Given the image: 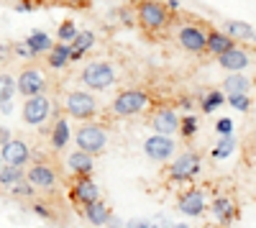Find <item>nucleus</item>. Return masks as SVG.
<instances>
[{
	"mask_svg": "<svg viewBox=\"0 0 256 228\" xmlns=\"http://www.w3.org/2000/svg\"><path fill=\"white\" fill-rule=\"evenodd\" d=\"M216 131H218L220 136H230V134H233V120H230V118H218Z\"/></svg>",
	"mask_w": 256,
	"mask_h": 228,
	"instance_id": "35",
	"label": "nucleus"
},
{
	"mask_svg": "<svg viewBox=\"0 0 256 228\" xmlns=\"http://www.w3.org/2000/svg\"><path fill=\"white\" fill-rule=\"evenodd\" d=\"M13 95H16V77L3 72V74H0V102L13 100Z\"/></svg>",
	"mask_w": 256,
	"mask_h": 228,
	"instance_id": "31",
	"label": "nucleus"
},
{
	"mask_svg": "<svg viewBox=\"0 0 256 228\" xmlns=\"http://www.w3.org/2000/svg\"><path fill=\"white\" fill-rule=\"evenodd\" d=\"M20 180H26V174H24L20 167H10V164H3V167H0V188L8 190Z\"/></svg>",
	"mask_w": 256,
	"mask_h": 228,
	"instance_id": "27",
	"label": "nucleus"
},
{
	"mask_svg": "<svg viewBox=\"0 0 256 228\" xmlns=\"http://www.w3.org/2000/svg\"><path fill=\"white\" fill-rule=\"evenodd\" d=\"M105 226H108V228H123V226H120V220H118L116 216H110V218H108V223H105Z\"/></svg>",
	"mask_w": 256,
	"mask_h": 228,
	"instance_id": "43",
	"label": "nucleus"
},
{
	"mask_svg": "<svg viewBox=\"0 0 256 228\" xmlns=\"http://www.w3.org/2000/svg\"><path fill=\"white\" fill-rule=\"evenodd\" d=\"M10 49H13V54H16V56H24V59H36V56L31 54V49L26 46V41H18V44H13Z\"/></svg>",
	"mask_w": 256,
	"mask_h": 228,
	"instance_id": "36",
	"label": "nucleus"
},
{
	"mask_svg": "<svg viewBox=\"0 0 256 228\" xmlns=\"http://www.w3.org/2000/svg\"><path fill=\"white\" fill-rule=\"evenodd\" d=\"M0 159H3V164L26 170V164L31 162V146L24 138H10L6 146H0Z\"/></svg>",
	"mask_w": 256,
	"mask_h": 228,
	"instance_id": "11",
	"label": "nucleus"
},
{
	"mask_svg": "<svg viewBox=\"0 0 256 228\" xmlns=\"http://www.w3.org/2000/svg\"><path fill=\"white\" fill-rule=\"evenodd\" d=\"M8 192H10L13 198H31L36 190L31 188V184H28L26 180H20V182H16V184H13V188H8Z\"/></svg>",
	"mask_w": 256,
	"mask_h": 228,
	"instance_id": "34",
	"label": "nucleus"
},
{
	"mask_svg": "<svg viewBox=\"0 0 256 228\" xmlns=\"http://www.w3.org/2000/svg\"><path fill=\"white\" fill-rule=\"evenodd\" d=\"M52 118V100L46 95H34L24 102V123L26 126H44Z\"/></svg>",
	"mask_w": 256,
	"mask_h": 228,
	"instance_id": "9",
	"label": "nucleus"
},
{
	"mask_svg": "<svg viewBox=\"0 0 256 228\" xmlns=\"http://www.w3.org/2000/svg\"><path fill=\"white\" fill-rule=\"evenodd\" d=\"M26 46L31 49V54L34 56H44V54H49L52 52V46H54V41H52V36L46 34V31H31L28 36H26Z\"/></svg>",
	"mask_w": 256,
	"mask_h": 228,
	"instance_id": "21",
	"label": "nucleus"
},
{
	"mask_svg": "<svg viewBox=\"0 0 256 228\" xmlns=\"http://www.w3.org/2000/svg\"><path fill=\"white\" fill-rule=\"evenodd\" d=\"M13 136H10V131L6 128V126H0V146H6V144L10 141Z\"/></svg>",
	"mask_w": 256,
	"mask_h": 228,
	"instance_id": "39",
	"label": "nucleus"
},
{
	"mask_svg": "<svg viewBox=\"0 0 256 228\" xmlns=\"http://www.w3.org/2000/svg\"><path fill=\"white\" fill-rule=\"evenodd\" d=\"M172 228H190L187 223H172Z\"/></svg>",
	"mask_w": 256,
	"mask_h": 228,
	"instance_id": "45",
	"label": "nucleus"
},
{
	"mask_svg": "<svg viewBox=\"0 0 256 228\" xmlns=\"http://www.w3.org/2000/svg\"><path fill=\"white\" fill-rule=\"evenodd\" d=\"M223 95H251V77H246L244 72H236V74H228L226 82H223Z\"/></svg>",
	"mask_w": 256,
	"mask_h": 228,
	"instance_id": "23",
	"label": "nucleus"
},
{
	"mask_svg": "<svg viewBox=\"0 0 256 228\" xmlns=\"http://www.w3.org/2000/svg\"><path fill=\"white\" fill-rule=\"evenodd\" d=\"M210 210H212V216H216V223H218L220 228L230 226L233 220L238 218L236 200H233L230 195H218V198H212V202H210Z\"/></svg>",
	"mask_w": 256,
	"mask_h": 228,
	"instance_id": "16",
	"label": "nucleus"
},
{
	"mask_svg": "<svg viewBox=\"0 0 256 228\" xmlns=\"http://www.w3.org/2000/svg\"><path fill=\"white\" fill-rule=\"evenodd\" d=\"M233 149H236V136H220L218 144H216V149H212V159H226L233 154Z\"/></svg>",
	"mask_w": 256,
	"mask_h": 228,
	"instance_id": "29",
	"label": "nucleus"
},
{
	"mask_svg": "<svg viewBox=\"0 0 256 228\" xmlns=\"http://www.w3.org/2000/svg\"><path fill=\"white\" fill-rule=\"evenodd\" d=\"M198 128H200V120H198V116H192V113H187L184 118H180V134H182V138H192L198 134Z\"/></svg>",
	"mask_w": 256,
	"mask_h": 228,
	"instance_id": "30",
	"label": "nucleus"
},
{
	"mask_svg": "<svg viewBox=\"0 0 256 228\" xmlns=\"http://www.w3.org/2000/svg\"><path fill=\"white\" fill-rule=\"evenodd\" d=\"M74 144L80 152L95 156V154L105 152V146H108V131L102 126H98V123H80V128L74 134Z\"/></svg>",
	"mask_w": 256,
	"mask_h": 228,
	"instance_id": "5",
	"label": "nucleus"
},
{
	"mask_svg": "<svg viewBox=\"0 0 256 228\" xmlns=\"http://www.w3.org/2000/svg\"><path fill=\"white\" fill-rule=\"evenodd\" d=\"M46 64L52 70H62V67H67L70 64V44H56L52 46V52L46 54Z\"/></svg>",
	"mask_w": 256,
	"mask_h": 228,
	"instance_id": "26",
	"label": "nucleus"
},
{
	"mask_svg": "<svg viewBox=\"0 0 256 228\" xmlns=\"http://www.w3.org/2000/svg\"><path fill=\"white\" fill-rule=\"evenodd\" d=\"M34 213L41 216V218H46V220H54V213L46 208V202H34Z\"/></svg>",
	"mask_w": 256,
	"mask_h": 228,
	"instance_id": "37",
	"label": "nucleus"
},
{
	"mask_svg": "<svg viewBox=\"0 0 256 228\" xmlns=\"http://www.w3.org/2000/svg\"><path fill=\"white\" fill-rule=\"evenodd\" d=\"M218 64L230 72V74H236V72H246L251 64H254V52L251 49H244V46H233L228 49L226 54L218 56Z\"/></svg>",
	"mask_w": 256,
	"mask_h": 228,
	"instance_id": "12",
	"label": "nucleus"
},
{
	"mask_svg": "<svg viewBox=\"0 0 256 228\" xmlns=\"http://www.w3.org/2000/svg\"><path fill=\"white\" fill-rule=\"evenodd\" d=\"M164 6H166V8H172V10H177V8H180V0H166Z\"/></svg>",
	"mask_w": 256,
	"mask_h": 228,
	"instance_id": "44",
	"label": "nucleus"
},
{
	"mask_svg": "<svg viewBox=\"0 0 256 228\" xmlns=\"http://www.w3.org/2000/svg\"><path fill=\"white\" fill-rule=\"evenodd\" d=\"M180 108L190 113V110H192V100H190V98H182V100H180Z\"/></svg>",
	"mask_w": 256,
	"mask_h": 228,
	"instance_id": "42",
	"label": "nucleus"
},
{
	"mask_svg": "<svg viewBox=\"0 0 256 228\" xmlns=\"http://www.w3.org/2000/svg\"><path fill=\"white\" fill-rule=\"evenodd\" d=\"M202 170V159L198 152H182L169 164V182H192Z\"/></svg>",
	"mask_w": 256,
	"mask_h": 228,
	"instance_id": "7",
	"label": "nucleus"
},
{
	"mask_svg": "<svg viewBox=\"0 0 256 228\" xmlns=\"http://www.w3.org/2000/svg\"><path fill=\"white\" fill-rule=\"evenodd\" d=\"M0 62H3V59H0Z\"/></svg>",
	"mask_w": 256,
	"mask_h": 228,
	"instance_id": "48",
	"label": "nucleus"
},
{
	"mask_svg": "<svg viewBox=\"0 0 256 228\" xmlns=\"http://www.w3.org/2000/svg\"><path fill=\"white\" fill-rule=\"evenodd\" d=\"M70 138H72L70 120H67V118H56V120H54V128H52V149H54V152L67 149Z\"/></svg>",
	"mask_w": 256,
	"mask_h": 228,
	"instance_id": "25",
	"label": "nucleus"
},
{
	"mask_svg": "<svg viewBox=\"0 0 256 228\" xmlns=\"http://www.w3.org/2000/svg\"><path fill=\"white\" fill-rule=\"evenodd\" d=\"M67 167H70L77 177H90L92 170H95V156L77 149V152H72V154L67 156Z\"/></svg>",
	"mask_w": 256,
	"mask_h": 228,
	"instance_id": "18",
	"label": "nucleus"
},
{
	"mask_svg": "<svg viewBox=\"0 0 256 228\" xmlns=\"http://www.w3.org/2000/svg\"><path fill=\"white\" fill-rule=\"evenodd\" d=\"M226 102L233 108V110H238V113H248L251 110V95H244V92H238V95H226Z\"/></svg>",
	"mask_w": 256,
	"mask_h": 228,
	"instance_id": "32",
	"label": "nucleus"
},
{
	"mask_svg": "<svg viewBox=\"0 0 256 228\" xmlns=\"http://www.w3.org/2000/svg\"><path fill=\"white\" fill-rule=\"evenodd\" d=\"M64 108H67V116L80 120V123H90V118L98 116L100 106H98V98L90 90H72L64 100Z\"/></svg>",
	"mask_w": 256,
	"mask_h": 228,
	"instance_id": "3",
	"label": "nucleus"
},
{
	"mask_svg": "<svg viewBox=\"0 0 256 228\" xmlns=\"http://www.w3.org/2000/svg\"><path fill=\"white\" fill-rule=\"evenodd\" d=\"M0 167H3V159H0Z\"/></svg>",
	"mask_w": 256,
	"mask_h": 228,
	"instance_id": "46",
	"label": "nucleus"
},
{
	"mask_svg": "<svg viewBox=\"0 0 256 228\" xmlns=\"http://www.w3.org/2000/svg\"><path fill=\"white\" fill-rule=\"evenodd\" d=\"M24 174H26V182L38 192H54L59 184V174L54 170V164L44 162V156L34 164H28V170H24Z\"/></svg>",
	"mask_w": 256,
	"mask_h": 228,
	"instance_id": "6",
	"label": "nucleus"
},
{
	"mask_svg": "<svg viewBox=\"0 0 256 228\" xmlns=\"http://www.w3.org/2000/svg\"><path fill=\"white\" fill-rule=\"evenodd\" d=\"M80 80H82V85L88 88V90L105 92V90H110L116 82H118V72H116V67L110 64V62L98 59V62H90V64L82 67Z\"/></svg>",
	"mask_w": 256,
	"mask_h": 228,
	"instance_id": "2",
	"label": "nucleus"
},
{
	"mask_svg": "<svg viewBox=\"0 0 256 228\" xmlns=\"http://www.w3.org/2000/svg\"><path fill=\"white\" fill-rule=\"evenodd\" d=\"M16 92H20L24 98H34V95H44L46 92V74L36 70V67H26L20 70L18 80H16Z\"/></svg>",
	"mask_w": 256,
	"mask_h": 228,
	"instance_id": "8",
	"label": "nucleus"
},
{
	"mask_svg": "<svg viewBox=\"0 0 256 228\" xmlns=\"http://www.w3.org/2000/svg\"><path fill=\"white\" fill-rule=\"evenodd\" d=\"M120 20H123L126 26H131V24H134V13H131V10H123V13H120Z\"/></svg>",
	"mask_w": 256,
	"mask_h": 228,
	"instance_id": "40",
	"label": "nucleus"
},
{
	"mask_svg": "<svg viewBox=\"0 0 256 228\" xmlns=\"http://www.w3.org/2000/svg\"><path fill=\"white\" fill-rule=\"evenodd\" d=\"M82 216L84 218H88L92 226H105V223H108V218L113 216L110 213V208H108V205H105L102 200H95V202H90V205H84V208H82Z\"/></svg>",
	"mask_w": 256,
	"mask_h": 228,
	"instance_id": "24",
	"label": "nucleus"
},
{
	"mask_svg": "<svg viewBox=\"0 0 256 228\" xmlns=\"http://www.w3.org/2000/svg\"><path fill=\"white\" fill-rule=\"evenodd\" d=\"M134 16H136V24L148 34H156V31L166 28L169 20H172V13H169V8L162 0H138Z\"/></svg>",
	"mask_w": 256,
	"mask_h": 228,
	"instance_id": "1",
	"label": "nucleus"
},
{
	"mask_svg": "<svg viewBox=\"0 0 256 228\" xmlns=\"http://www.w3.org/2000/svg\"><path fill=\"white\" fill-rule=\"evenodd\" d=\"M223 102H226V95H223L220 90H210V92H205V95L200 98V108H202L205 113H216Z\"/></svg>",
	"mask_w": 256,
	"mask_h": 228,
	"instance_id": "28",
	"label": "nucleus"
},
{
	"mask_svg": "<svg viewBox=\"0 0 256 228\" xmlns=\"http://www.w3.org/2000/svg\"><path fill=\"white\" fill-rule=\"evenodd\" d=\"M134 3H138V0H134Z\"/></svg>",
	"mask_w": 256,
	"mask_h": 228,
	"instance_id": "47",
	"label": "nucleus"
},
{
	"mask_svg": "<svg viewBox=\"0 0 256 228\" xmlns=\"http://www.w3.org/2000/svg\"><path fill=\"white\" fill-rule=\"evenodd\" d=\"M205 208H208V195L200 188L184 190L180 195V200H177V210L184 213V216H190V218H200L205 213Z\"/></svg>",
	"mask_w": 256,
	"mask_h": 228,
	"instance_id": "13",
	"label": "nucleus"
},
{
	"mask_svg": "<svg viewBox=\"0 0 256 228\" xmlns=\"http://www.w3.org/2000/svg\"><path fill=\"white\" fill-rule=\"evenodd\" d=\"M233 46H236V41H233L230 36H226L223 31H208V38H205V52L208 54L220 56V54H226Z\"/></svg>",
	"mask_w": 256,
	"mask_h": 228,
	"instance_id": "19",
	"label": "nucleus"
},
{
	"mask_svg": "<svg viewBox=\"0 0 256 228\" xmlns=\"http://www.w3.org/2000/svg\"><path fill=\"white\" fill-rule=\"evenodd\" d=\"M123 228H152V220H146V218H131Z\"/></svg>",
	"mask_w": 256,
	"mask_h": 228,
	"instance_id": "38",
	"label": "nucleus"
},
{
	"mask_svg": "<svg viewBox=\"0 0 256 228\" xmlns=\"http://www.w3.org/2000/svg\"><path fill=\"white\" fill-rule=\"evenodd\" d=\"M205 38H208V31L195 26V24H184L180 31H177V41L184 52H192V54H200L205 52Z\"/></svg>",
	"mask_w": 256,
	"mask_h": 228,
	"instance_id": "15",
	"label": "nucleus"
},
{
	"mask_svg": "<svg viewBox=\"0 0 256 228\" xmlns=\"http://www.w3.org/2000/svg\"><path fill=\"white\" fill-rule=\"evenodd\" d=\"M148 92L146 90H136V88H131V90H123V92H118L116 98H113V102H110V110L118 116V118H131V116H138V113H144L146 108H148Z\"/></svg>",
	"mask_w": 256,
	"mask_h": 228,
	"instance_id": "4",
	"label": "nucleus"
},
{
	"mask_svg": "<svg viewBox=\"0 0 256 228\" xmlns=\"http://www.w3.org/2000/svg\"><path fill=\"white\" fill-rule=\"evenodd\" d=\"M77 24L74 20H62L59 24V31H56V36H59V44H72V38L77 36Z\"/></svg>",
	"mask_w": 256,
	"mask_h": 228,
	"instance_id": "33",
	"label": "nucleus"
},
{
	"mask_svg": "<svg viewBox=\"0 0 256 228\" xmlns=\"http://www.w3.org/2000/svg\"><path fill=\"white\" fill-rule=\"evenodd\" d=\"M0 113H13V100H6V102H0Z\"/></svg>",
	"mask_w": 256,
	"mask_h": 228,
	"instance_id": "41",
	"label": "nucleus"
},
{
	"mask_svg": "<svg viewBox=\"0 0 256 228\" xmlns=\"http://www.w3.org/2000/svg\"><path fill=\"white\" fill-rule=\"evenodd\" d=\"M177 152V141L172 136H162V134H154L144 141V154L152 159V162H166L172 159Z\"/></svg>",
	"mask_w": 256,
	"mask_h": 228,
	"instance_id": "10",
	"label": "nucleus"
},
{
	"mask_svg": "<svg viewBox=\"0 0 256 228\" xmlns=\"http://www.w3.org/2000/svg\"><path fill=\"white\" fill-rule=\"evenodd\" d=\"M226 36H230L233 41H246V44H254V26L246 24V20H226Z\"/></svg>",
	"mask_w": 256,
	"mask_h": 228,
	"instance_id": "22",
	"label": "nucleus"
},
{
	"mask_svg": "<svg viewBox=\"0 0 256 228\" xmlns=\"http://www.w3.org/2000/svg\"><path fill=\"white\" fill-rule=\"evenodd\" d=\"M92 46H95V34L92 31H77V36L70 44V62H80Z\"/></svg>",
	"mask_w": 256,
	"mask_h": 228,
	"instance_id": "20",
	"label": "nucleus"
},
{
	"mask_svg": "<svg viewBox=\"0 0 256 228\" xmlns=\"http://www.w3.org/2000/svg\"><path fill=\"white\" fill-rule=\"evenodd\" d=\"M70 198H72V202L80 205V210H82L84 205L100 200V188H98V182L92 177H77L72 190H70Z\"/></svg>",
	"mask_w": 256,
	"mask_h": 228,
	"instance_id": "14",
	"label": "nucleus"
},
{
	"mask_svg": "<svg viewBox=\"0 0 256 228\" xmlns=\"http://www.w3.org/2000/svg\"><path fill=\"white\" fill-rule=\"evenodd\" d=\"M152 128H154V134H162V136L177 134V128H180V116H177V110H174V108H159V110L154 113V118H152Z\"/></svg>",
	"mask_w": 256,
	"mask_h": 228,
	"instance_id": "17",
	"label": "nucleus"
}]
</instances>
